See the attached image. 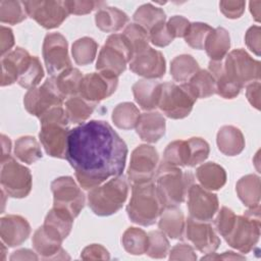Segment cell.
<instances>
[{"instance_id":"cell-1","label":"cell","mask_w":261,"mask_h":261,"mask_svg":"<svg viewBox=\"0 0 261 261\" xmlns=\"http://www.w3.org/2000/svg\"><path fill=\"white\" fill-rule=\"evenodd\" d=\"M126 156V144L107 121L90 120L69 130L65 158L84 190L122 174Z\"/></svg>"},{"instance_id":"cell-2","label":"cell","mask_w":261,"mask_h":261,"mask_svg":"<svg viewBox=\"0 0 261 261\" xmlns=\"http://www.w3.org/2000/svg\"><path fill=\"white\" fill-rule=\"evenodd\" d=\"M40 142L46 153L55 158L63 159L66 156L69 134V120L62 106H54L47 110L40 118Z\"/></svg>"},{"instance_id":"cell-3","label":"cell","mask_w":261,"mask_h":261,"mask_svg":"<svg viewBox=\"0 0 261 261\" xmlns=\"http://www.w3.org/2000/svg\"><path fill=\"white\" fill-rule=\"evenodd\" d=\"M164 207L153 181L133 185L132 197L126 206L127 216L132 222L150 226L159 218Z\"/></svg>"},{"instance_id":"cell-4","label":"cell","mask_w":261,"mask_h":261,"mask_svg":"<svg viewBox=\"0 0 261 261\" xmlns=\"http://www.w3.org/2000/svg\"><path fill=\"white\" fill-rule=\"evenodd\" d=\"M156 189L164 206H177L182 203L194 184V175L162 161L155 173Z\"/></svg>"},{"instance_id":"cell-5","label":"cell","mask_w":261,"mask_h":261,"mask_svg":"<svg viewBox=\"0 0 261 261\" xmlns=\"http://www.w3.org/2000/svg\"><path fill=\"white\" fill-rule=\"evenodd\" d=\"M128 194V184L122 174L112 177L88 193V205L98 216H109L121 209Z\"/></svg>"},{"instance_id":"cell-6","label":"cell","mask_w":261,"mask_h":261,"mask_svg":"<svg viewBox=\"0 0 261 261\" xmlns=\"http://www.w3.org/2000/svg\"><path fill=\"white\" fill-rule=\"evenodd\" d=\"M133 57V48L122 34L110 35L101 48L96 62L99 72L118 77Z\"/></svg>"},{"instance_id":"cell-7","label":"cell","mask_w":261,"mask_h":261,"mask_svg":"<svg viewBox=\"0 0 261 261\" xmlns=\"http://www.w3.org/2000/svg\"><path fill=\"white\" fill-rule=\"evenodd\" d=\"M260 206L249 208L243 215H237L230 232L224 238L226 243L243 254L251 252L260 238Z\"/></svg>"},{"instance_id":"cell-8","label":"cell","mask_w":261,"mask_h":261,"mask_svg":"<svg viewBox=\"0 0 261 261\" xmlns=\"http://www.w3.org/2000/svg\"><path fill=\"white\" fill-rule=\"evenodd\" d=\"M222 66L227 77L240 89L260 80V61L254 59L244 49L230 51L222 59Z\"/></svg>"},{"instance_id":"cell-9","label":"cell","mask_w":261,"mask_h":261,"mask_svg":"<svg viewBox=\"0 0 261 261\" xmlns=\"http://www.w3.org/2000/svg\"><path fill=\"white\" fill-rule=\"evenodd\" d=\"M196 100V96L187 83L180 85L165 83L162 84L158 107L167 117L181 119L191 113Z\"/></svg>"},{"instance_id":"cell-10","label":"cell","mask_w":261,"mask_h":261,"mask_svg":"<svg viewBox=\"0 0 261 261\" xmlns=\"http://www.w3.org/2000/svg\"><path fill=\"white\" fill-rule=\"evenodd\" d=\"M0 182L2 191L11 198H24L32 190V174L28 167L9 157L1 161Z\"/></svg>"},{"instance_id":"cell-11","label":"cell","mask_w":261,"mask_h":261,"mask_svg":"<svg viewBox=\"0 0 261 261\" xmlns=\"http://www.w3.org/2000/svg\"><path fill=\"white\" fill-rule=\"evenodd\" d=\"M53 207L69 212L74 218L85 206V195L71 176H60L51 182Z\"/></svg>"},{"instance_id":"cell-12","label":"cell","mask_w":261,"mask_h":261,"mask_svg":"<svg viewBox=\"0 0 261 261\" xmlns=\"http://www.w3.org/2000/svg\"><path fill=\"white\" fill-rule=\"evenodd\" d=\"M159 155L157 150L150 145L138 146L130 155L127 169L128 180L132 185L152 181L157 171Z\"/></svg>"},{"instance_id":"cell-13","label":"cell","mask_w":261,"mask_h":261,"mask_svg":"<svg viewBox=\"0 0 261 261\" xmlns=\"http://www.w3.org/2000/svg\"><path fill=\"white\" fill-rule=\"evenodd\" d=\"M22 3L28 16L47 30L58 28L69 14L64 1L34 0Z\"/></svg>"},{"instance_id":"cell-14","label":"cell","mask_w":261,"mask_h":261,"mask_svg":"<svg viewBox=\"0 0 261 261\" xmlns=\"http://www.w3.org/2000/svg\"><path fill=\"white\" fill-rule=\"evenodd\" d=\"M43 58L51 76L72 67L66 39L59 33L47 34L43 43Z\"/></svg>"},{"instance_id":"cell-15","label":"cell","mask_w":261,"mask_h":261,"mask_svg":"<svg viewBox=\"0 0 261 261\" xmlns=\"http://www.w3.org/2000/svg\"><path fill=\"white\" fill-rule=\"evenodd\" d=\"M64 99L56 91L51 76L40 87L30 89L23 97L25 110L40 118L47 110L54 106H62Z\"/></svg>"},{"instance_id":"cell-16","label":"cell","mask_w":261,"mask_h":261,"mask_svg":"<svg viewBox=\"0 0 261 261\" xmlns=\"http://www.w3.org/2000/svg\"><path fill=\"white\" fill-rule=\"evenodd\" d=\"M118 77L102 72H91L83 76L79 95L91 103L98 104L110 97L116 90Z\"/></svg>"},{"instance_id":"cell-17","label":"cell","mask_w":261,"mask_h":261,"mask_svg":"<svg viewBox=\"0 0 261 261\" xmlns=\"http://www.w3.org/2000/svg\"><path fill=\"white\" fill-rule=\"evenodd\" d=\"M188 209L190 217L199 221H210L219 208L215 194L193 184L188 193Z\"/></svg>"},{"instance_id":"cell-18","label":"cell","mask_w":261,"mask_h":261,"mask_svg":"<svg viewBox=\"0 0 261 261\" xmlns=\"http://www.w3.org/2000/svg\"><path fill=\"white\" fill-rule=\"evenodd\" d=\"M128 65L134 73L148 80L160 79L166 70L163 54L150 46L134 54Z\"/></svg>"},{"instance_id":"cell-19","label":"cell","mask_w":261,"mask_h":261,"mask_svg":"<svg viewBox=\"0 0 261 261\" xmlns=\"http://www.w3.org/2000/svg\"><path fill=\"white\" fill-rule=\"evenodd\" d=\"M185 232L188 241L201 253H213L220 245V239L209 221H199L189 217L186 221Z\"/></svg>"},{"instance_id":"cell-20","label":"cell","mask_w":261,"mask_h":261,"mask_svg":"<svg viewBox=\"0 0 261 261\" xmlns=\"http://www.w3.org/2000/svg\"><path fill=\"white\" fill-rule=\"evenodd\" d=\"M30 53L16 47L1 58V86H9L18 81L31 61Z\"/></svg>"},{"instance_id":"cell-21","label":"cell","mask_w":261,"mask_h":261,"mask_svg":"<svg viewBox=\"0 0 261 261\" xmlns=\"http://www.w3.org/2000/svg\"><path fill=\"white\" fill-rule=\"evenodd\" d=\"M31 234V226L20 215L8 214L0 219L1 241L7 247H17L24 243Z\"/></svg>"},{"instance_id":"cell-22","label":"cell","mask_w":261,"mask_h":261,"mask_svg":"<svg viewBox=\"0 0 261 261\" xmlns=\"http://www.w3.org/2000/svg\"><path fill=\"white\" fill-rule=\"evenodd\" d=\"M165 118L156 111L145 112L140 115L136 125L139 137L147 143L158 142L165 134Z\"/></svg>"},{"instance_id":"cell-23","label":"cell","mask_w":261,"mask_h":261,"mask_svg":"<svg viewBox=\"0 0 261 261\" xmlns=\"http://www.w3.org/2000/svg\"><path fill=\"white\" fill-rule=\"evenodd\" d=\"M73 219L69 212L53 207L45 217L43 228L49 236L63 242L70 233Z\"/></svg>"},{"instance_id":"cell-24","label":"cell","mask_w":261,"mask_h":261,"mask_svg":"<svg viewBox=\"0 0 261 261\" xmlns=\"http://www.w3.org/2000/svg\"><path fill=\"white\" fill-rule=\"evenodd\" d=\"M162 84L155 80L143 79L139 80L133 85V94L139 106L147 111L153 110L158 107L159 99L161 96Z\"/></svg>"},{"instance_id":"cell-25","label":"cell","mask_w":261,"mask_h":261,"mask_svg":"<svg viewBox=\"0 0 261 261\" xmlns=\"http://www.w3.org/2000/svg\"><path fill=\"white\" fill-rule=\"evenodd\" d=\"M158 227L170 239L181 240L186 228L182 211L177 206H165L160 213Z\"/></svg>"},{"instance_id":"cell-26","label":"cell","mask_w":261,"mask_h":261,"mask_svg":"<svg viewBox=\"0 0 261 261\" xmlns=\"http://www.w3.org/2000/svg\"><path fill=\"white\" fill-rule=\"evenodd\" d=\"M33 247L42 259H69L66 252L62 249V242L49 236L43 228L39 227L33 236Z\"/></svg>"},{"instance_id":"cell-27","label":"cell","mask_w":261,"mask_h":261,"mask_svg":"<svg viewBox=\"0 0 261 261\" xmlns=\"http://www.w3.org/2000/svg\"><path fill=\"white\" fill-rule=\"evenodd\" d=\"M218 150L226 156H237L245 148V138L240 128L233 125H223L216 137Z\"/></svg>"},{"instance_id":"cell-28","label":"cell","mask_w":261,"mask_h":261,"mask_svg":"<svg viewBox=\"0 0 261 261\" xmlns=\"http://www.w3.org/2000/svg\"><path fill=\"white\" fill-rule=\"evenodd\" d=\"M128 16L116 7H101L95 14V22L99 30L105 33H116L123 29Z\"/></svg>"},{"instance_id":"cell-29","label":"cell","mask_w":261,"mask_h":261,"mask_svg":"<svg viewBox=\"0 0 261 261\" xmlns=\"http://www.w3.org/2000/svg\"><path fill=\"white\" fill-rule=\"evenodd\" d=\"M196 176L201 187L208 191H217L226 182V172L222 166L215 162H207L196 170Z\"/></svg>"},{"instance_id":"cell-30","label":"cell","mask_w":261,"mask_h":261,"mask_svg":"<svg viewBox=\"0 0 261 261\" xmlns=\"http://www.w3.org/2000/svg\"><path fill=\"white\" fill-rule=\"evenodd\" d=\"M230 48L229 33L224 28L213 29L208 35L204 49L212 61L222 60Z\"/></svg>"},{"instance_id":"cell-31","label":"cell","mask_w":261,"mask_h":261,"mask_svg":"<svg viewBox=\"0 0 261 261\" xmlns=\"http://www.w3.org/2000/svg\"><path fill=\"white\" fill-rule=\"evenodd\" d=\"M236 191L245 206L253 208L260 203V177L256 174H247L241 177L237 185Z\"/></svg>"},{"instance_id":"cell-32","label":"cell","mask_w":261,"mask_h":261,"mask_svg":"<svg viewBox=\"0 0 261 261\" xmlns=\"http://www.w3.org/2000/svg\"><path fill=\"white\" fill-rule=\"evenodd\" d=\"M83 76L77 68L70 67L58 75L51 76V79L58 94L65 99L79 95Z\"/></svg>"},{"instance_id":"cell-33","label":"cell","mask_w":261,"mask_h":261,"mask_svg":"<svg viewBox=\"0 0 261 261\" xmlns=\"http://www.w3.org/2000/svg\"><path fill=\"white\" fill-rule=\"evenodd\" d=\"M209 71L213 75L216 86V94L224 99L236 98L242 89L234 85L226 75L223 70L222 60L209 62Z\"/></svg>"},{"instance_id":"cell-34","label":"cell","mask_w":261,"mask_h":261,"mask_svg":"<svg viewBox=\"0 0 261 261\" xmlns=\"http://www.w3.org/2000/svg\"><path fill=\"white\" fill-rule=\"evenodd\" d=\"M135 23L142 27L149 34L154 28L165 22L166 14L163 9L154 6L151 3L141 5L133 16Z\"/></svg>"},{"instance_id":"cell-35","label":"cell","mask_w":261,"mask_h":261,"mask_svg":"<svg viewBox=\"0 0 261 261\" xmlns=\"http://www.w3.org/2000/svg\"><path fill=\"white\" fill-rule=\"evenodd\" d=\"M96 104L89 102L80 95L71 96L65 101V112L69 122L84 123L93 113Z\"/></svg>"},{"instance_id":"cell-36","label":"cell","mask_w":261,"mask_h":261,"mask_svg":"<svg viewBox=\"0 0 261 261\" xmlns=\"http://www.w3.org/2000/svg\"><path fill=\"white\" fill-rule=\"evenodd\" d=\"M200 69L196 59L189 54L174 57L170 62V74L175 82L187 83Z\"/></svg>"},{"instance_id":"cell-37","label":"cell","mask_w":261,"mask_h":261,"mask_svg":"<svg viewBox=\"0 0 261 261\" xmlns=\"http://www.w3.org/2000/svg\"><path fill=\"white\" fill-rule=\"evenodd\" d=\"M141 113L138 107L130 102L119 103L112 111V121L121 129L136 128Z\"/></svg>"},{"instance_id":"cell-38","label":"cell","mask_w":261,"mask_h":261,"mask_svg":"<svg viewBox=\"0 0 261 261\" xmlns=\"http://www.w3.org/2000/svg\"><path fill=\"white\" fill-rule=\"evenodd\" d=\"M14 155L21 162L33 164L42 158V151L39 142L32 136H23L16 140Z\"/></svg>"},{"instance_id":"cell-39","label":"cell","mask_w":261,"mask_h":261,"mask_svg":"<svg viewBox=\"0 0 261 261\" xmlns=\"http://www.w3.org/2000/svg\"><path fill=\"white\" fill-rule=\"evenodd\" d=\"M187 84L197 99L208 98L216 93L214 77L210 71L206 69H199Z\"/></svg>"},{"instance_id":"cell-40","label":"cell","mask_w":261,"mask_h":261,"mask_svg":"<svg viewBox=\"0 0 261 261\" xmlns=\"http://www.w3.org/2000/svg\"><path fill=\"white\" fill-rule=\"evenodd\" d=\"M124 250L132 255H143L148 248V233L139 227H128L121 237Z\"/></svg>"},{"instance_id":"cell-41","label":"cell","mask_w":261,"mask_h":261,"mask_svg":"<svg viewBox=\"0 0 261 261\" xmlns=\"http://www.w3.org/2000/svg\"><path fill=\"white\" fill-rule=\"evenodd\" d=\"M98 44L90 37H83L73 42L71 46V54L77 65L91 64L97 54Z\"/></svg>"},{"instance_id":"cell-42","label":"cell","mask_w":261,"mask_h":261,"mask_svg":"<svg viewBox=\"0 0 261 261\" xmlns=\"http://www.w3.org/2000/svg\"><path fill=\"white\" fill-rule=\"evenodd\" d=\"M172 166H187L189 161V146L184 140H176L167 145L163 152V160Z\"/></svg>"},{"instance_id":"cell-43","label":"cell","mask_w":261,"mask_h":261,"mask_svg":"<svg viewBox=\"0 0 261 261\" xmlns=\"http://www.w3.org/2000/svg\"><path fill=\"white\" fill-rule=\"evenodd\" d=\"M28 14L20 1H0V21L8 24H17L27 18Z\"/></svg>"},{"instance_id":"cell-44","label":"cell","mask_w":261,"mask_h":261,"mask_svg":"<svg viewBox=\"0 0 261 261\" xmlns=\"http://www.w3.org/2000/svg\"><path fill=\"white\" fill-rule=\"evenodd\" d=\"M44 77V69L38 57L32 56L23 73L19 76L17 84L24 89H32L37 87Z\"/></svg>"},{"instance_id":"cell-45","label":"cell","mask_w":261,"mask_h":261,"mask_svg":"<svg viewBox=\"0 0 261 261\" xmlns=\"http://www.w3.org/2000/svg\"><path fill=\"white\" fill-rule=\"evenodd\" d=\"M213 28L204 22H191L186 34L185 41L186 43L197 50L204 49L206 39L208 35L212 32Z\"/></svg>"},{"instance_id":"cell-46","label":"cell","mask_w":261,"mask_h":261,"mask_svg":"<svg viewBox=\"0 0 261 261\" xmlns=\"http://www.w3.org/2000/svg\"><path fill=\"white\" fill-rule=\"evenodd\" d=\"M169 251V241L161 230H152L148 233V248L146 254L151 258H165Z\"/></svg>"},{"instance_id":"cell-47","label":"cell","mask_w":261,"mask_h":261,"mask_svg":"<svg viewBox=\"0 0 261 261\" xmlns=\"http://www.w3.org/2000/svg\"><path fill=\"white\" fill-rule=\"evenodd\" d=\"M122 35L126 38L133 48V55L149 47V34L137 23H129L125 27ZM133 58V57H132Z\"/></svg>"},{"instance_id":"cell-48","label":"cell","mask_w":261,"mask_h":261,"mask_svg":"<svg viewBox=\"0 0 261 261\" xmlns=\"http://www.w3.org/2000/svg\"><path fill=\"white\" fill-rule=\"evenodd\" d=\"M187 142L189 146V161L187 166L194 167L208 158L210 148L209 144L204 139L194 137L189 139Z\"/></svg>"},{"instance_id":"cell-49","label":"cell","mask_w":261,"mask_h":261,"mask_svg":"<svg viewBox=\"0 0 261 261\" xmlns=\"http://www.w3.org/2000/svg\"><path fill=\"white\" fill-rule=\"evenodd\" d=\"M236 217L237 215L234 214V212L225 206H223L219 210L214 222L216 230L221 237L225 238L230 232L234 225Z\"/></svg>"},{"instance_id":"cell-50","label":"cell","mask_w":261,"mask_h":261,"mask_svg":"<svg viewBox=\"0 0 261 261\" xmlns=\"http://www.w3.org/2000/svg\"><path fill=\"white\" fill-rule=\"evenodd\" d=\"M64 4L67 8V11L69 14H75V15H84L92 12L94 9L98 8L100 5H103L104 2L99 1H76V0H70V1H64Z\"/></svg>"},{"instance_id":"cell-51","label":"cell","mask_w":261,"mask_h":261,"mask_svg":"<svg viewBox=\"0 0 261 261\" xmlns=\"http://www.w3.org/2000/svg\"><path fill=\"white\" fill-rule=\"evenodd\" d=\"M173 40L174 38L170 34L166 22L157 25L151 32H149V41L157 47H165L169 45Z\"/></svg>"},{"instance_id":"cell-52","label":"cell","mask_w":261,"mask_h":261,"mask_svg":"<svg viewBox=\"0 0 261 261\" xmlns=\"http://www.w3.org/2000/svg\"><path fill=\"white\" fill-rule=\"evenodd\" d=\"M246 2L244 1H220L219 8L222 14L230 19H236L242 16L245 11Z\"/></svg>"},{"instance_id":"cell-53","label":"cell","mask_w":261,"mask_h":261,"mask_svg":"<svg viewBox=\"0 0 261 261\" xmlns=\"http://www.w3.org/2000/svg\"><path fill=\"white\" fill-rule=\"evenodd\" d=\"M190 21L181 16V15H174L168 19L166 22V25L170 32V34L173 36V38H184L188 32V29L190 27Z\"/></svg>"},{"instance_id":"cell-54","label":"cell","mask_w":261,"mask_h":261,"mask_svg":"<svg viewBox=\"0 0 261 261\" xmlns=\"http://www.w3.org/2000/svg\"><path fill=\"white\" fill-rule=\"evenodd\" d=\"M245 42L247 47L257 56L260 55L261 50V29L259 25L249 28L245 35Z\"/></svg>"},{"instance_id":"cell-55","label":"cell","mask_w":261,"mask_h":261,"mask_svg":"<svg viewBox=\"0 0 261 261\" xmlns=\"http://www.w3.org/2000/svg\"><path fill=\"white\" fill-rule=\"evenodd\" d=\"M81 258L84 260H109L110 255L109 252L99 244H92L87 246L81 254Z\"/></svg>"},{"instance_id":"cell-56","label":"cell","mask_w":261,"mask_h":261,"mask_svg":"<svg viewBox=\"0 0 261 261\" xmlns=\"http://www.w3.org/2000/svg\"><path fill=\"white\" fill-rule=\"evenodd\" d=\"M170 260H197L194 248L188 244H177L169 252Z\"/></svg>"},{"instance_id":"cell-57","label":"cell","mask_w":261,"mask_h":261,"mask_svg":"<svg viewBox=\"0 0 261 261\" xmlns=\"http://www.w3.org/2000/svg\"><path fill=\"white\" fill-rule=\"evenodd\" d=\"M14 45V36L12 30L1 25L0 28V53L2 56L10 52L11 48Z\"/></svg>"},{"instance_id":"cell-58","label":"cell","mask_w":261,"mask_h":261,"mask_svg":"<svg viewBox=\"0 0 261 261\" xmlns=\"http://www.w3.org/2000/svg\"><path fill=\"white\" fill-rule=\"evenodd\" d=\"M260 90L261 85L260 82H254L247 86L246 89V96L250 104L255 107L256 109H260Z\"/></svg>"},{"instance_id":"cell-59","label":"cell","mask_w":261,"mask_h":261,"mask_svg":"<svg viewBox=\"0 0 261 261\" xmlns=\"http://www.w3.org/2000/svg\"><path fill=\"white\" fill-rule=\"evenodd\" d=\"M39 257L29 249H20L10 256V260H38Z\"/></svg>"},{"instance_id":"cell-60","label":"cell","mask_w":261,"mask_h":261,"mask_svg":"<svg viewBox=\"0 0 261 261\" xmlns=\"http://www.w3.org/2000/svg\"><path fill=\"white\" fill-rule=\"evenodd\" d=\"M208 259V260H215V259H223V260H233V259H245L244 256L236 254L231 251L229 252H224L222 255H216L214 252L213 253H208L206 256L202 257V260Z\"/></svg>"},{"instance_id":"cell-61","label":"cell","mask_w":261,"mask_h":261,"mask_svg":"<svg viewBox=\"0 0 261 261\" xmlns=\"http://www.w3.org/2000/svg\"><path fill=\"white\" fill-rule=\"evenodd\" d=\"M1 145H2V154H1V161L6 160L10 156L11 151V141L5 135H1Z\"/></svg>"},{"instance_id":"cell-62","label":"cell","mask_w":261,"mask_h":261,"mask_svg":"<svg viewBox=\"0 0 261 261\" xmlns=\"http://www.w3.org/2000/svg\"><path fill=\"white\" fill-rule=\"evenodd\" d=\"M260 6H261V1H251L250 2V10L251 13L253 14L255 20L259 21L260 20Z\"/></svg>"}]
</instances>
